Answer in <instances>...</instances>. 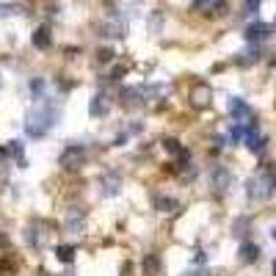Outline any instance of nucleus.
<instances>
[{
    "label": "nucleus",
    "mask_w": 276,
    "mask_h": 276,
    "mask_svg": "<svg viewBox=\"0 0 276 276\" xmlns=\"http://www.w3.org/2000/svg\"><path fill=\"white\" fill-rule=\"evenodd\" d=\"M58 116H61V108H56L52 102H44L39 108H33L31 114L25 116V133L31 138H42L47 136L52 125H58Z\"/></svg>",
    "instance_id": "f257e3e1"
},
{
    "label": "nucleus",
    "mask_w": 276,
    "mask_h": 276,
    "mask_svg": "<svg viewBox=\"0 0 276 276\" xmlns=\"http://www.w3.org/2000/svg\"><path fill=\"white\" fill-rule=\"evenodd\" d=\"M273 191H276V174L273 172H260L246 183L249 199H271Z\"/></svg>",
    "instance_id": "f03ea898"
},
{
    "label": "nucleus",
    "mask_w": 276,
    "mask_h": 276,
    "mask_svg": "<svg viewBox=\"0 0 276 276\" xmlns=\"http://www.w3.org/2000/svg\"><path fill=\"white\" fill-rule=\"evenodd\" d=\"M83 157H86V149L80 144H72V146H67V149L61 152L58 163H61L64 169H78L80 163H83Z\"/></svg>",
    "instance_id": "7ed1b4c3"
},
{
    "label": "nucleus",
    "mask_w": 276,
    "mask_h": 276,
    "mask_svg": "<svg viewBox=\"0 0 276 276\" xmlns=\"http://www.w3.org/2000/svg\"><path fill=\"white\" fill-rule=\"evenodd\" d=\"M97 188H99V196H116V193H119L122 191V177H119V174H114V172H111V174H102V177H99L97 180Z\"/></svg>",
    "instance_id": "20e7f679"
},
{
    "label": "nucleus",
    "mask_w": 276,
    "mask_h": 276,
    "mask_svg": "<svg viewBox=\"0 0 276 276\" xmlns=\"http://www.w3.org/2000/svg\"><path fill=\"white\" fill-rule=\"evenodd\" d=\"M232 185V172L224 166H213L210 169V188H215V191H227V188Z\"/></svg>",
    "instance_id": "39448f33"
},
{
    "label": "nucleus",
    "mask_w": 276,
    "mask_h": 276,
    "mask_svg": "<svg viewBox=\"0 0 276 276\" xmlns=\"http://www.w3.org/2000/svg\"><path fill=\"white\" fill-rule=\"evenodd\" d=\"M99 33H102V36H111V39H125L127 36V22H122L119 17H114V20L99 25Z\"/></svg>",
    "instance_id": "423d86ee"
},
{
    "label": "nucleus",
    "mask_w": 276,
    "mask_h": 276,
    "mask_svg": "<svg viewBox=\"0 0 276 276\" xmlns=\"http://www.w3.org/2000/svg\"><path fill=\"white\" fill-rule=\"evenodd\" d=\"M243 36H246V42H251V44L265 42V39L271 36V25H265V22H251V25L243 31Z\"/></svg>",
    "instance_id": "0eeeda50"
},
{
    "label": "nucleus",
    "mask_w": 276,
    "mask_h": 276,
    "mask_svg": "<svg viewBox=\"0 0 276 276\" xmlns=\"http://www.w3.org/2000/svg\"><path fill=\"white\" fill-rule=\"evenodd\" d=\"M227 108H230V114H232L235 122H249V119H251V108H249V105H246L240 97H230Z\"/></svg>",
    "instance_id": "6e6552de"
},
{
    "label": "nucleus",
    "mask_w": 276,
    "mask_h": 276,
    "mask_svg": "<svg viewBox=\"0 0 276 276\" xmlns=\"http://www.w3.org/2000/svg\"><path fill=\"white\" fill-rule=\"evenodd\" d=\"M246 146H249L251 152H262V146H265V138L260 136L257 125H249V127H246Z\"/></svg>",
    "instance_id": "1a4fd4ad"
},
{
    "label": "nucleus",
    "mask_w": 276,
    "mask_h": 276,
    "mask_svg": "<svg viewBox=\"0 0 276 276\" xmlns=\"http://www.w3.org/2000/svg\"><path fill=\"white\" fill-rule=\"evenodd\" d=\"M83 221H86V213L80 207H75V210H69V213H67L64 227H67L69 232H78V230H83Z\"/></svg>",
    "instance_id": "9d476101"
},
{
    "label": "nucleus",
    "mask_w": 276,
    "mask_h": 276,
    "mask_svg": "<svg viewBox=\"0 0 276 276\" xmlns=\"http://www.w3.org/2000/svg\"><path fill=\"white\" fill-rule=\"evenodd\" d=\"M108 108H111V105H108V99H105V94H94V97H91V105H89V114L91 116H105V114H108Z\"/></svg>",
    "instance_id": "9b49d317"
},
{
    "label": "nucleus",
    "mask_w": 276,
    "mask_h": 276,
    "mask_svg": "<svg viewBox=\"0 0 276 276\" xmlns=\"http://www.w3.org/2000/svg\"><path fill=\"white\" fill-rule=\"evenodd\" d=\"M141 268H144V276H157L160 273V257L157 254H144Z\"/></svg>",
    "instance_id": "f8f14e48"
},
{
    "label": "nucleus",
    "mask_w": 276,
    "mask_h": 276,
    "mask_svg": "<svg viewBox=\"0 0 276 276\" xmlns=\"http://www.w3.org/2000/svg\"><path fill=\"white\" fill-rule=\"evenodd\" d=\"M240 260L243 262H254V260H260V246L257 243H240Z\"/></svg>",
    "instance_id": "ddd939ff"
},
{
    "label": "nucleus",
    "mask_w": 276,
    "mask_h": 276,
    "mask_svg": "<svg viewBox=\"0 0 276 276\" xmlns=\"http://www.w3.org/2000/svg\"><path fill=\"white\" fill-rule=\"evenodd\" d=\"M155 207L160 210V213H174V210L180 207V202H177V199H172V196H157L155 199Z\"/></svg>",
    "instance_id": "4468645a"
},
{
    "label": "nucleus",
    "mask_w": 276,
    "mask_h": 276,
    "mask_svg": "<svg viewBox=\"0 0 276 276\" xmlns=\"http://www.w3.org/2000/svg\"><path fill=\"white\" fill-rule=\"evenodd\" d=\"M31 42H33V47H39V50H47V47H50V31L42 25V28H39V31L31 36Z\"/></svg>",
    "instance_id": "2eb2a0df"
},
{
    "label": "nucleus",
    "mask_w": 276,
    "mask_h": 276,
    "mask_svg": "<svg viewBox=\"0 0 276 276\" xmlns=\"http://www.w3.org/2000/svg\"><path fill=\"white\" fill-rule=\"evenodd\" d=\"M210 102V86H196V91H193V105L196 108H202V105Z\"/></svg>",
    "instance_id": "dca6fc26"
},
{
    "label": "nucleus",
    "mask_w": 276,
    "mask_h": 276,
    "mask_svg": "<svg viewBox=\"0 0 276 276\" xmlns=\"http://www.w3.org/2000/svg\"><path fill=\"white\" fill-rule=\"evenodd\" d=\"M9 155L17 160V166H20V169H25V152H22V144H20V141H11Z\"/></svg>",
    "instance_id": "f3484780"
},
{
    "label": "nucleus",
    "mask_w": 276,
    "mask_h": 276,
    "mask_svg": "<svg viewBox=\"0 0 276 276\" xmlns=\"http://www.w3.org/2000/svg\"><path fill=\"white\" fill-rule=\"evenodd\" d=\"M56 257L61 262H72L75 257V246H56Z\"/></svg>",
    "instance_id": "a211bd4d"
},
{
    "label": "nucleus",
    "mask_w": 276,
    "mask_h": 276,
    "mask_svg": "<svg viewBox=\"0 0 276 276\" xmlns=\"http://www.w3.org/2000/svg\"><path fill=\"white\" fill-rule=\"evenodd\" d=\"M160 25H163V17H160V11H155V14L149 17V31L152 33H160Z\"/></svg>",
    "instance_id": "6ab92c4d"
},
{
    "label": "nucleus",
    "mask_w": 276,
    "mask_h": 276,
    "mask_svg": "<svg viewBox=\"0 0 276 276\" xmlns=\"http://www.w3.org/2000/svg\"><path fill=\"white\" fill-rule=\"evenodd\" d=\"M163 146H166V152H172V155H183V149H180V141H177V138H166V141H163Z\"/></svg>",
    "instance_id": "aec40b11"
},
{
    "label": "nucleus",
    "mask_w": 276,
    "mask_h": 276,
    "mask_svg": "<svg viewBox=\"0 0 276 276\" xmlns=\"http://www.w3.org/2000/svg\"><path fill=\"white\" fill-rule=\"evenodd\" d=\"M25 240H28V243H33V246H39V243H42V235H39V230L28 227V230H25Z\"/></svg>",
    "instance_id": "412c9836"
},
{
    "label": "nucleus",
    "mask_w": 276,
    "mask_h": 276,
    "mask_svg": "<svg viewBox=\"0 0 276 276\" xmlns=\"http://www.w3.org/2000/svg\"><path fill=\"white\" fill-rule=\"evenodd\" d=\"M42 91H44V83H42V80H31V94H33V97L42 99Z\"/></svg>",
    "instance_id": "4be33fe9"
},
{
    "label": "nucleus",
    "mask_w": 276,
    "mask_h": 276,
    "mask_svg": "<svg viewBox=\"0 0 276 276\" xmlns=\"http://www.w3.org/2000/svg\"><path fill=\"white\" fill-rule=\"evenodd\" d=\"M97 58H99V61H105V64H108L111 58H114V50H111V47H102V50H97Z\"/></svg>",
    "instance_id": "5701e85b"
},
{
    "label": "nucleus",
    "mask_w": 276,
    "mask_h": 276,
    "mask_svg": "<svg viewBox=\"0 0 276 276\" xmlns=\"http://www.w3.org/2000/svg\"><path fill=\"white\" fill-rule=\"evenodd\" d=\"M193 6H196V9H204V6L213 9V6H221V0H193Z\"/></svg>",
    "instance_id": "b1692460"
},
{
    "label": "nucleus",
    "mask_w": 276,
    "mask_h": 276,
    "mask_svg": "<svg viewBox=\"0 0 276 276\" xmlns=\"http://www.w3.org/2000/svg\"><path fill=\"white\" fill-rule=\"evenodd\" d=\"M260 11V0H246V14H257Z\"/></svg>",
    "instance_id": "393cba45"
},
{
    "label": "nucleus",
    "mask_w": 276,
    "mask_h": 276,
    "mask_svg": "<svg viewBox=\"0 0 276 276\" xmlns=\"http://www.w3.org/2000/svg\"><path fill=\"white\" fill-rule=\"evenodd\" d=\"M185 276H210V271H185Z\"/></svg>",
    "instance_id": "a878e982"
},
{
    "label": "nucleus",
    "mask_w": 276,
    "mask_h": 276,
    "mask_svg": "<svg viewBox=\"0 0 276 276\" xmlns=\"http://www.w3.org/2000/svg\"><path fill=\"white\" fill-rule=\"evenodd\" d=\"M56 276H75L72 271H64V273H56Z\"/></svg>",
    "instance_id": "bb28decb"
},
{
    "label": "nucleus",
    "mask_w": 276,
    "mask_h": 276,
    "mask_svg": "<svg viewBox=\"0 0 276 276\" xmlns=\"http://www.w3.org/2000/svg\"><path fill=\"white\" fill-rule=\"evenodd\" d=\"M271 238L276 240V227H271Z\"/></svg>",
    "instance_id": "cd10ccee"
},
{
    "label": "nucleus",
    "mask_w": 276,
    "mask_h": 276,
    "mask_svg": "<svg viewBox=\"0 0 276 276\" xmlns=\"http://www.w3.org/2000/svg\"><path fill=\"white\" fill-rule=\"evenodd\" d=\"M273 276H276V262H273Z\"/></svg>",
    "instance_id": "c85d7f7f"
},
{
    "label": "nucleus",
    "mask_w": 276,
    "mask_h": 276,
    "mask_svg": "<svg viewBox=\"0 0 276 276\" xmlns=\"http://www.w3.org/2000/svg\"><path fill=\"white\" fill-rule=\"evenodd\" d=\"M273 31H276V20H273Z\"/></svg>",
    "instance_id": "c756f323"
}]
</instances>
